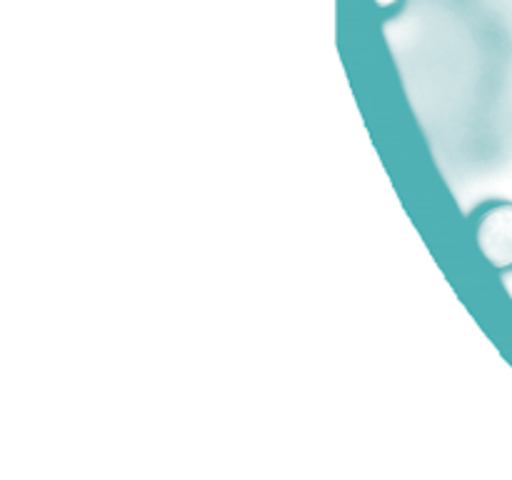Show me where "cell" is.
I'll use <instances>...</instances> for the list:
<instances>
[{
	"instance_id": "obj_1",
	"label": "cell",
	"mask_w": 512,
	"mask_h": 480,
	"mask_svg": "<svg viewBox=\"0 0 512 480\" xmlns=\"http://www.w3.org/2000/svg\"><path fill=\"white\" fill-rule=\"evenodd\" d=\"M473 233L480 253L493 268H512V203L490 200L473 213Z\"/></svg>"
},
{
	"instance_id": "obj_2",
	"label": "cell",
	"mask_w": 512,
	"mask_h": 480,
	"mask_svg": "<svg viewBox=\"0 0 512 480\" xmlns=\"http://www.w3.org/2000/svg\"><path fill=\"white\" fill-rule=\"evenodd\" d=\"M398 5H403V0H375V8H378L380 13H390V10H395Z\"/></svg>"
}]
</instances>
